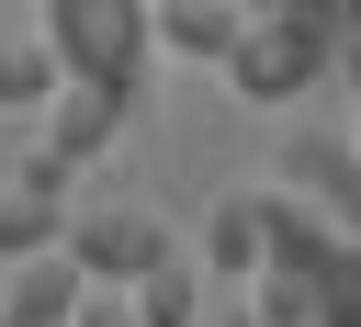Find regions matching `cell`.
<instances>
[{
	"instance_id": "1",
	"label": "cell",
	"mask_w": 361,
	"mask_h": 327,
	"mask_svg": "<svg viewBox=\"0 0 361 327\" xmlns=\"http://www.w3.org/2000/svg\"><path fill=\"white\" fill-rule=\"evenodd\" d=\"M45 23V45H56V68L68 79H102V90H147V68H158V0H45L34 11Z\"/></svg>"
},
{
	"instance_id": "2",
	"label": "cell",
	"mask_w": 361,
	"mask_h": 327,
	"mask_svg": "<svg viewBox=\"0 0 361 327\" xmlns=\"http://www.w3.org/2000/svg\"><path fill=\"white\" fill-rule=\"evenodd\" d=\"M327 68H338V34H327V23H305V11H271V23L248 11V34L226 45V90H237V101H259V113L305 101Z\"/></svg>"
},
{
	"instance_id": "3",
	"label": "cell",
	"mask_w": 361,
	"mask_h": 327,
	"mask_svg": "<svg viewBox=\"0 0 361 327\" xmlns=\"http://www.w3.org/2000/svg\"><path fill=\"white\" fill-rule=\"evenodd\" d=\"M90 282H135L147 259H169V226L147 203H68V237H56Z\"/></svg>"
},
{
	"instance_id": "4",
	"label": "cell",
	"mask_w": 361,
	"mask_h": 327,
	"mask_svg": "<svg viewBox=\"0 0 361 327\" xmlns=\"http://www.w3.org/2000/svg\"><path fill=\"white\" fill-rule=\"evenodd\" d=\"M124 113H135L124 90H102V79H68V90L45 101V135H34V147H45V158H68V169H90V158L124 135Z\"/></svg>"
},
{
	"instance_id": "5",
	"label": "cell",
	"mask_w": 361,
	"mask_h": 327,
	"mask_svg": "<svg viewBox=\"0 0 361 327\" xmlns=\"http://www.w3.org/2000/svg\"><path fill=\"white\" fill-rule=\"evenodd\" d=\"M79 293H90V271H79L68 248H34V259H11L0 316H11V327H68V316H79Z\"/></svg>"
},
{
	"instance_id": "6",
	"label": "cell",
	"mask_w": 361,
	"mask_h": 327,
	"mask_svg": "<svg viewBox=\"0 0 361 327\" xmlns=\"http://www.w3.org/2000/svg\"><path fill=\"white\" fill-rule=\"evenodd\" d=\"M259 259H271V237H259V180H237V192H214V214H203V271H214V282H259Z\"/></svg>"
},
{
	"instance_id": "7",
	"label": "cell",
	"mask_w": 361,
	"mask_h": 327,
	"mask_svg": "<svg viewBox=\"0 0 361 327\" xmlns=\"http://www.w3.org/2000/svg\"><path fill=\"white\" fill-rule=\"evenodd\" d=\"M248 34V0H158V45L169 56H203V68H226V45Z\"/></svg>"
},
{
	"instance_id": "8",
	"label": "cell",
	"mask_w": 361,
	"mask_h": 327,
	"mask_svg": "<svg viewBox=\"0 0 361 327\" xmlns=\"http://www.w3.org/2000/svg\"><path fill=\"white\" fill-rule=\"evenodd\" d=\"M203 282H214V271L169 248V259H147L124 293H135V316H147V327H203Z\"/></svg>"
},
{
	"instance_id": "9",
	"label": "cell",
	"mask_w": 361,
	"mask_h": 327,
	"mask_svg": "<svg viewBox=\"0 0 361 327\" xmlns=\"http://www.w3.org/2000/svg\"><path fill=\"white\" fill-rule=\"evenodd\" d=\"M56 90H68L56 45H45V34H0V113H45Z\"/></svg>"
},
{
	"instance_id": "10",
	"label": "cell",
	"mask_w": 361,
	"mask_h": 327,
	"mask_svg": "<svg viewBox=\"0 0 361 327\" xmlns=\"http://www.w3.org/2000/svg\"><path fill=\"white\" fill-rule=\"evenodd\" d=\"M56 237H68V203L34 192V180H11V192H0V271L34 259V248H56Z\"/></svg>"
},
{
	"instance_id": "11",
	"label": "cell",
	"mask_w": 361,
	"mask_h": 327,
	"mask_svg": "<svg viewBox=\"0 0 361 327\" xmlns=\"http://www.w3.org/2000/svg\"><path fill=\"white\" fill-rule=\"evenodd\" d=\"M248 304H259L271 327H316V282H305V271H259V282H248Z\"/></svg>"
},
{
	"instance_id": "12",
	"label": "cell",
	"mask_w": 361,
	"mask_h": 327,
	"mask_svg": "<svg viewBox=\"0 0 361 327\" xmlns=\"http://www.w3.org/2000/svg\"><path fill=\"white\" fill-rule=\"evenodd\" d=\"M316 327H361V237L338 248V271L316 282Z\"/></svg>"
},
{
	"instance_id": "13",
	"label": "cell",
	"mask_w": 361,
	"mask_h": 327,
	"mask_svg": "<svg viewBox=\"0 0 361 327\" xmlns=\"http://www.w3.org/2000/svg\"><path fill=\"white\" fill-rule=\"evenodd\" d=\"M68 327H147V316H135V293H124V282H90Z\"/></svg>"
},
{
	"instance_id": "14",
	"label": "cell",
	"mask_w": 361,
	"mask_h": 327,
	"mask_svg": "<svg viewBox=\"0 0 361 327\" xmlns=\"http://www.w3.org/2000/svg\"><path fill=\"white\" fill-rule=\"evenodd\" d=\"M214 327H271V316H259V304H226V316H214Z\"/></svg>"
},
{
	"instance_id": "15",
	"label": "cell",
	"mask_w": 361,
	"mask_h": 327,
	"mask_svg": "<svg viewBox=\"0 0 361 327\" xmlns=\"http://www.w3.org/2000/svg\"><path fill=\"white\" fill-rule=\"evenodd\" d=\"M248 11H259V0H248Z\"/></svg>"
},
{
	"instance_id": "16",
	"label": "cell",
	"mask_w": 361,
	"mask_h": 327,
	"mask_svg": "<svg viewBox=\"0 0 361 327\" xmlns=\"http://www.w3.org/2000/svg\"><path fill=\"white\" fill-rule=\"evenodd\" d=\"M0 327H11V316H0Z\"/></svg>"
}]
</instances>
